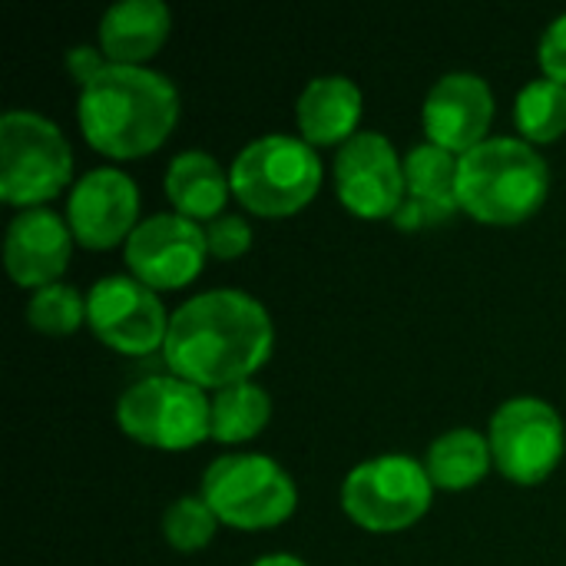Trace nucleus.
<instances>
[{
	"instance_id": "1",
	"label": "nucleus",
	"mask_w": 566,
	"mask_h": 566,
	"mask_svg": "<svg viewBox=\"0 0 566 566\" xmlns=\"http://www.w3.org/2000/svg\"><path fill=\"white\" fill-rule=\"evenodd\" d=\"M272 342L269 308L255 295L212 289L172 312L163 355L176 378L199 388H229L265 365Z\"/></svg>"
},
{
	"instance_id": "2",
	"label": "nucleus",
	"mask_w": 566,
	"mask_h": 566,
	"mask_svg": "<svg viewBox=\"0 0 566 566\" xmlns=\"http://www.w3.org/2000/svg\"><path fill=\"white\" fill-rule=\"evenodd\" d=\"M86 139L116 159L153 153L176 126L179 93L172 80L149 66L109 63L80 90L76 106Z\"/></svg>"
},
{
	"instance_id": "3",
	"label": "nucleus",
	"mask_w": 566,
	"mask_h": 566,
	"mask_svg": "<svg viewBox=\"0 0 566 566\" xmlns=\"http://www.w3.org/2000/svg\"><path fill=\"white\" fill-rule=\"evenodd\" d=\"M547 189L551 169L527 139L491 136L458 159V202L481 222H524L544 206Z\"/></svg>"
},
{
	"instance_id": "4",
	"label": "nucleus",
	"mask_w": 566,
	"mask_h": 566,
	"mask_svg": "<svg viewBox=\"0 0 566 566\" xmlns=\"http://www.w3.org/2000/svg\"><path fill=\"white\" fill-rule=\"evenodd\" d=\"M235 199L259 216H292L312 202L322 186V163L312 143L272 133L252 139L229 169Z\"/></svg>"
},
{
	"instance_id": "5",
	"label": "nucleus",
	"mask_w": 566,
	"mask_h": 566,
	"mask_svg": "<svg viewBox=\"0 0 566 566\" xmlns=\"http://www.w3.org/2000/svg\"><path fill=\"white\" fill-rule=\"evenodd\" d=\"M73 176V149L63 129L33 113L7 109L0 116V196L13 206L53 199Z\"/></svg>"
},
{
	"instance_id": "6",
	"label": "nucleus",
	"mask_w": 566,
	"mask_h": 566,
	"mask_svg": "<svg viewBox=\"0 0 566 566\" xmlns=\"http://www.w3.org/2000/svg\"><path fill=\"white\" fill-rule=\"evenodd\" d=\"M202 501L239 531L275 527L298 504L295 481L265 454H226L206 468Z\"/></svg>"
},
{
	"instance_id": "7",
	"label": "nucleus",
	"mask_w": 566,
	"mask_h": 566,
	"mask_svg": "<svg viewBox=\"0 0 566 566\" xmlns=\"http://www.w3.org/2000/svg\"><path fill=\"white\" fill-rule=\"evenodd\" d=\"M116 418L133 441L163 451H182L212 438V401L199 385L176 375H149L126 388Z\"/></svg>"
},
{
	"instance_id": "8",
	"label": "nucleus",
	"mask_w": 566,
	"mask_h": 566,
	"mask_svg": "<svg viewBox=\"0 0 566 566\" xmlns=\"http://www.w3.org/2000/svg\"><path fill=\"white\" fill-rule=\"evenodd\" d=\"M431 474L408 454H385L358 464L342 488V504L355 524L375 534L405 531L431 507Z\"/></svg>"
},
{
	"instance_id": "9",
	"label": "nucleus",
	"mask_w": 566,
	"mask_h": 566,
	"mask_svg": "<svg viewBox=\"0 0 566 566\" xmlns=\"http://www.w3.org/2000/svg\"><path fill=\"white\" fill-rule=\"evenodd\" d=\"M491 454L517 484L544 481L564 458V421L541 398H511L491 418Z\"/></svg>"
},
{
	"instance_id": "10",
	"label": "nucleus",
	"mask_w": 566,
	"mask_h": 566,
	"mask_svg": "<svg viewBox=\"0 0 566 566\" xmlns=\"http://www.w3.org/2000/svg\"><path fill=\"white\" fill-rule=\"evenodd\" d=\"M86 322L96 338L123 355H149L166 345L169 315L156 289L136 275H106L86 295Z\"/></svg>"
},
{
	"instance_id": "11",
	"label": "nucleus",
	"mask_w": 566,
	"mask_h": 566,
	"mask_svg": "<svg viewBox=\"0 0 566 566\" xmlns=\"http://www.w3.org/2000/svg\"><path fill=\"white\" fill-rule=\"evenodd\" d=\"M338 199L361 219H391L405 199V163L385 133H355L335 156Z\"/></svg>"
},
{
	"instance_id": "12",
	"label": "nucleus",
	"mask_w": 566,
	"mask_h": 566,
	"mask_svg": "<svg viewBox=\"0 0 566 566\" xmlns=\"http://www.w3.org/2000/svg\"><path fill=\"white\" fill-rule=\"evenodd\" d=\"M206 229L179 212L143 219L126 239V265L149 289H179L202 272Z\"/></svg>"
},
{
	"instance_id": "13",
	"label": "nucleus",
	"mask_w": 566,
	"mask_h": 566,
	"mask_svg": "<svg viewBox=\"0 0 566 566\" xmlns=\"http://www.w3.org/2000/svg\"><path fill=\"white\" fill-rule=\"evenodd\" d=\"M139 216L136 182L113 166L90 169L70 192L66 219L73 235L86 249H109L119 239H129Z\"/></svg>"
},
{
	"instance_id": "14",
	"label": "nucleus",
	"mask_w": 566,
	"mask_h": 566,
	"mask_svg": "<svg viewBox=\"0 0 566 566\" xmlns=\"http://www.w3.org/2000/svg\"><path fill=\"white\" fill-rule=\"evenodd\" d=\"M494 116V93L478 73H444L424 99V129L428 139L448 153H471L484 143V133Z\"/></svg>"
},
{
	"instance_id": "15",
	"label": "nucleus",
	"mask_w": 566,
	"mask_h": 566,
	"mask_svg": "<svg viewBox=\"0 0 566 566\" xmlns=\"http://www.w3.org/2000/svg\"><path fill=\"white\" fill-rule=\"evenodd\" d=\"M70 232L73 229L43 206H30L17 212L3 239V262L10 279L33 289L53 285L73 252Z\"/></svg>"
},
{
	"instance_id": "16",
	"label": "nucleus",
	"mask_w": 566,
	"mask_h": 566,
	"mask_svg": "<svg viewBox=\"0 0 566 566\" xmlns=\"http://www.w3.org/2000/svg\"><path fill=\"white\" fill-rule=\"evenodd\" d=\"M458 202V156L421 143L405 156V199L391 216L401 229H428L451 219Z\"/></svg>"
},
{
	"instance_id": "17",
	"label": "nucleus",
	"mask_w": 566,
	"mask_h": 566,
	"mask_svg": "<svg viewBox=\"0 0 566 566\" xmlns=\"http://www.w3.org/2000/svg\"><path fill=\"white\" fill-rule=\"evenodd\" d=\"M169 7L163 0H116L99 20V46L113 63L149 60L169 36Z\"/></svg>"
},
{
	"instance_id": "18",
	"label": "nucleus",
	"mask_w": 566,
	"mask_h": 566,
	"mask_svg": "<svg viewBox=\"0 0 566 566\" xmlns=\"http://www.w3.org/2000/svg\"><path fill=\"white\" fill-rule=\"evenodd\" d=\"M361 119V90L348 76H315L298 96V126L305 143H348Z\"/></svg>"
},
{
	"instance_id": "19",
	"label": "nucleus",
	"mask_w": 566,
	"mask_h": 566,
	"mask_svg": "<svg viewBox=\"0 0 566 566\" xmlns=\"http://www.w3.org/2000/svg\"><path fill=\"white\" fill-rule=\"evenodd\" d=\"M229 176L222 172V166L202 153V149H186L179 153L169 169H166V196L176 206L179 216L186 219H219L226 199H229Z\"/></svg>"
},
{
	"instance_id": "20",
	"label": "nucleus",
	"mask_w": 566,
	"mask_h": 566,
	"mask_svg": "<svg viewBox=\"0 0 566 566\" xmlns=\"http://www.w3.org/2000/svg\"><path fill=\"white\" fill-rule=\"evenodd\" d=\"M491 441H484L478 431L471 428H454L448 434H441L431 448H428V474L434 488L444 491H464L471 484H478L488 468H491Z\"/></svg>"
},
{
	"instance_id": "21",
	"label": "nucleus",
	"mask_w": 566,
	"mask_h": 566,
	"mask_svg": "<svg viewBox=\"0 0 566 566\" xmlns=\"http://www.w3.org/2000/svg\"><path fill=\"white\" fill-rule=\"evenodd\" d=\"M272 415L269 391L255 381H239L229 388H219L212 398V438L235 444L255 438Z\"/></svg>"
},
{
	"instance_id": "22",
	"label": "nucleus",
	"mask_w": 566,
	"mask_h": 566,
	"mask_svg": "<svg viewBox=\"0 0 566 566\" xmlns=\"http://www.w3.org/2000/svg\"><path fill=\"white\" fill-rule=\"evenodd\" d=\"M517 129L527 136V143H551L566 133V86L544 76L531 80L517 93L514 106Z\"/></svg>"
},
{
	"instance_id": "23",
	"label": "nucleus",
	"mask_w": 566,
	"mask_h": 566,
	"mask_svg": "<svg viewBox=\"0 0 566 566\" xmlns=\"http://www.w3.org/2000/svg\"><path fill=\"white\" fill-rule=\"evenodd\" d=\"M27 318L33 328L46 335H70L86 322V298H80L73 285L53 282L33 292L27 305Z\"/></svg>"
},
{
	"instance_id": "24",
	"label": "nucleus",
	"mask_w": 566,
	"mask_h": 566,
	"mask_svg": "<svg viewBox=\"0 0 566 566\" xmlns=\"http://www.w3.org/2000/svg\"><path fill=\"white\" fill-rule=\"evenodd\" d=\"M219 517L202 497H179L163 514V534L176 551H202L216 537Z\"/></svg>"
},
{
	"instance_id": "25",
	"label": "nucleus",
	"mask_w": 566,
	"mask_h": 566,
	"mask_svg": "<svg viewBox=\"0 0 566 566\" xmlns=\"http://www.w3.org/2000/svg\"><path fill=\"white\" fill-rule=\"evenodd\" d=\"M206 242H209V252L212 255L235 259V255H242L252 245V229H249V222L242 216L222 212L219 219H212L206 226Z\"/></svg>"
},
{
	"instance_id": "26",
	"label": "nucleus",
	"mask_w": 566,
	"mask_h": 566,
	"mask_svg": "<svg viewBox=\"0 0 566 566\" xmlns=\"http://www.w3.org/2000/svg\"><path fill=\"white\" fill-rule=\"evenodd\" d=\"M541 66L551 80L566 86V13L551 20V27L541 36Z\"/></svg>"
},
{
	"instance_id": "27",
	"label": "nucleus",
	"mask_w": 566,
	"mask_h": 566,
	"mask_svg": "<svg viewBox=\"0 0 566 566\" xmlns=\"http://www.w3.org/2000/svg\"><path fill=\"white\" fill-rule=\"evenodd\" d=\"M106 66H109V63H106V56H103L96 46L80 43V46H70V50H66V70H70V76H73L80 86L93 83Z\"/></svg>"
},
{
	"instance_id": "28",
	"label": "nucleus",
	"mask_w": 566,
	"mask_h": 566,
	"mask_svg": "<svg viewBox=\"0 0 566 566\" xmlns=\"http://www.w3.org/2000/svg\"><path fill=\"white\" fill-rule=\"evenodd\" d=\"M252 566H308V564H305V560H298V557H292V554H269V557L255 560Z\"/></svg>"
}]
</instances>
